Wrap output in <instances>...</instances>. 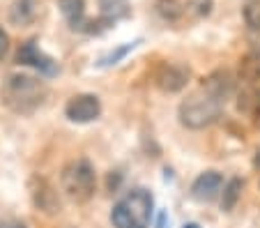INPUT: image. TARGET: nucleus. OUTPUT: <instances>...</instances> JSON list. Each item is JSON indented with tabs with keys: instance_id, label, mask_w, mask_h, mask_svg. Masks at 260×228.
Segmentation results:
<instances>
[{
	"instance_id": "1",
	"label": "nucleus",
	"mask_w": 260,
	"mask_h": 228,
	"mask_svg": "<svg viewBox=\"0 0 260 228\" xmlns=\"http://www.w3.org/2000/svg\"><path fill=\"white\" fill-rule=\"evenodd\" d=\"M46 100L44 81L35 79L28 74H12L0 85V102L10 111L21 115H28L37 111Z\"/></svg>"
},
{
	"instance_id": "2",
	"label": "nucleus",
	"mask_w": 260,
	"mask_h": 228,
	"mask_svg": "<svg viewBox=\"0 0 260 228\" xmlns=\"http://www.w3.org/2000/svg\"><path fill=\"white\" fill-rule=\"evenodd\" d=\"M152 193L145 189H134L113 205L111 223L115 228H147L152 221Z\"/></svg>"
},
{
	"instance_id": "3",
	"label": "nucleus",
	"mask_w": 260,
	"mask_h": 228,
	"mask_svg": "<svg viewBox=\"0 0 260 228\" xmlns=\"http://www.w3.org/2000/svg\"><path fill=\"white\" fill-rule=\"evenodd\" d=\"M60 187L64 196L74 203H85L92 199L94 187H97V175L88 159H76L69 161L60 173Z\"/></svg>"
},
{
	"instance_id": "4",
	"label": "nucleus",
	"mask_w": 260,
	"mask_h": 228,
	"mask_svg": "<svg viewBox=\"0 0 260 228\" xmlns=\"http://www.w3.org/2000/svg\"><path fill=\"white\" fill-rule=\"evenodd\" d=\"M221 109H223V102L214 100L205 90H198L196 94L187 97L180 104V122L189 129H205L219 120Z\"/></svg>"
},
{
	"instance_id": "5",
	"label": "nucleus",
	"mask_w": 260,
	"mask_h": 228,
	"mask_svg": "<svg viewBox=\"0 0 260 228\" xmlns=\"http://www.w3.org/2000/svg\"><path fill=\"white\" fill-rule=\"evenodd\" d=\"M58 7L72 30L90 32V35H92V32H102V30L111 28V25L102 19H97V21L85 19V0H58Z\"/></svg>"
},
{
	"instance_id": "6",
	"label": "nucleus",
	"mask_w": 260,
	"mask_h": 228,
	"mask_svg": "<svg viewBox=\"0 0 260 228\" xmlns=\"http://www.w3.org/2000/svg\"><path fill=\"white\" fill-rule=\"evenodd\" d=\"M64 113H67V118L72 122H81V124L92 122L102 113V104H99V100L94 94H76V97H72L67 102Z\"/></svg>"
},
{
	"instance_id": "7",
	"label": "nucleus",
	"mask_w": 260,
	"mask_h": 228,
	"mask_svg": "<svg viewBox=\"0 0 260 228\" xmlns=\"http://www.w3.org/2000/svg\"><path fill=\"white\" fill-rule=\"evenodd\" d=\"M19 62L21 64H30L35 70L44 76H55L58 74V62L53 58H49L46 53H42L40 46L35 40H28L19 51Z\"/></svg>"
},
{
	"instance_id": "8",
	"label": "nucleus",
	"mask_w": 260,
	"mask_h": 228,
	"mask_svg": "<svg viewBox=\"0 0 260 228\" xmlns=\"http://www.w3.org/2000/svg\"><path fill=\"white\" fill-rule=\"evenodd\" d=\"M221 187H223V178L216 171H207V173L198 175L196 182L191 184V196L201 203H210L221 193Z\"/></svg>"
},
{
	"instance_id": "9",
	"label": "nucleus",
	"mask_w": 260,
	"mask_h": 228,
	"mask_svg": "<svg viewBox=\"0 0 260 228\" xmlns=\"http://www.w3.org/2000/svg\"><path fill=\"white\" fill-rule=\"evenodd\" d=\"M154 81L164 92H180L189 83V70H184L180 64H161Z\"/></svg>"
},
{
	"instance_id": "10",
	"label": "nucleus",
	"mask_w": 260,
	"mask_h": 228,
	"mask_svg": "<svg viewBox=\"0 0 260 228\" xmlns=\"http://www.w3.org/2000/svg\"><path fill=\"white\" fill-rule=\"evenodd\" d=\"M201 90H205L207 94H212L214 100L226 102L228 97L233 94V90H235V81H233L231 72H226V70H216V72H212V74L207 76V79H203Z\"/></svg>"
},
{
	"instance_id": "11",
	"label": "nucleus",
	"mask_w": 260,
	"mask_h": 228,
	"mask_svg": "<svg viewBox=\"0 0 260 228\" xmlns=\"http://www.w3.org/2000/svg\"><path fill=\"white\" fill-rule=\"evenodd\" d=\"M32 201H35V205L46 214L60 212L58 193H55V189L51 187L44 178H35L32 180Z\"/></svg>"
},
{
	"instance_id": "12",
	"label": "nucleus",
	"mask_w": 260,
	"mask_h": 228,
	"mask_svg": "<svg viewBox=\"0 0 260 228\" xmlns=\"http://www.w3.org/2000/svg\"><path fill=\"white\" fill-rule=\"evenodd\" d=\"M129 16V0H99V19L113 25L115 21Z\"/></svg>"
},
{
	"instance_id": "13",
	"label": "nucleus",
	"mask_w": 260,
	"mask_h": 228,
	"mask_svg": "<svg viewBox=\"0 0 260 228\" xmlns=\"http://www.w3.org/2000/svg\"><path fill=\"white\" fill-rule=\"evenodd\" d=\"M240 79L246 83L260 81V51H251L240 60Z\"/></svg>"
},
{
	"instance_id": "14",
	"label": "nucleus",
	"mask_w": 260,
	"mask_h": 228,
	"mask_svg": "<svg viewBox=\"0 0 260 228\" xmlns=\"http://www.w3.org/2000/svg\"><path fill=\"white\" fill-rule=\"evenodd\" d=\"M37 14V7H35V0H16L12 5L10 12V21L14 25H28L30 21Z\"/></svg>"
},
{
	"instance_id": "15",
	"label": "nucleus",
	"mask_w": 260,
	"mask_h": 228,
	"mask_svg": "<svg viewBox=\"0 0 260 228\" xmlns=\"http://www.w3.org/2000/svg\"><path fill=\"white\" fill-rule=\"evenodd\" d=\"M154 10L164 21L175 23V21H180L184 16V3H180V0H157Z\"/></svg>"
},
{
	"instance_id": "16",
	"label": "nucleus",
	"mask_w": 260,
	"mask_h": 228,
	"mask_svg": "<svg viewBox=\"0 0 260 228\" xmlns=\"http://www.w3.org/2000/svg\"><path fill=\"white\" fill-rule=\"evenodd\" d=\"M242 187H244V182H242L240 178H233L231 182L223 187V196H221V208L226 210H233L235 208V203L240 201V193H242Z\"/></svg>"
},
{
	"instance_id": "17",
	"label": "nucleus",
	"mask_w": 260,
	"mask_h": 228,
	"mask_svg": "<svg viewBox=\"0 0 260 228\" xmlns=\"http://www.w3.org/2000/svg\"><path fill=\"white\" fill-rule=\"evenodd\" d=\"M214 0H184V14L191 19H205L210 16Z\"/></svg>"
},
{
	"instance_id": "18",
	"label": "nucleus",
	"mask_w": 260,
	"mask_h": 228,
	"mask_svg": "<svg viewBox=\"0 0 260 228\" xmlns=\"http://www.w3.org/2000/svg\"><path fill=\"white\" fill-rule=\"evenodd\" d=\"M244 21L249 25V30H260V0H246Z\"/></svg>"
},
{
	"instance_id": "19",
	"label": "nucleus",
	"mask_w": 260,
	"mask_h": 228,
	"mask_svg": "<svg viewBox=\"0 0 260 228\" xmlns=\"http://www.w3.org/2000/svg\"><path fill=\"white\" fill-rule=\"evenodd\" d=\"M134 46H136V44H127V46H120L118 51H113V53H111V55H106V58L102 60V64H113V62H118V60L122 58V55H127L129 51L134 49Z\"/></svg>"
},
{
	"instance_id": "20",
	"label": "nucleus",
	"mask_w": 260,
	"mask_h": 228,
	"mask_svg": "<svg viewBox=\"0 0 260 228\" xmlns=\"http://www.w3.org/2000/svg\"><path fill=\"white\" fill-rule=\"evenodd\" d=\"M7 49H10V37H7L5 30L0 28V60L7 55Z\"/></svg>"
},
{
	"instance_id": "21",
	"label": "nucleus",
	"mask_w": 260,
	"mask_h": 228,
	"mask_svg": "<svg viewBox=\"0 0 260 228\" xmlns=\"http://www.w3.org/2000/svg\"><path fill=\"white\" fill-rule=\"evenodd\" d=\"M0 228H25V223L19 221V219H3V221H0Z\"/></svg>"
},
{
	"instance_id": "22",
	"label": "nucleus",
	"mask_w": 260,
	"mask_h": 228,
	"mask_svg": "<svg viewBox=\"0 0 260 228\" xmlns=\"http://www.w3.org/2000/svg\"><path fill=\"white\" fill-rule=\"evenodd\" d=\"M184 228H201V226H198V223H187Z\"/></svg>"
}]
</instances>
